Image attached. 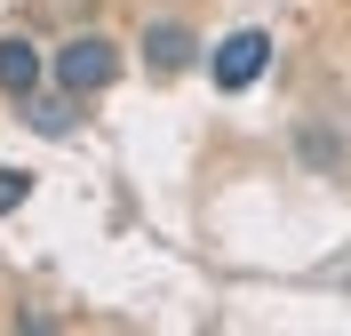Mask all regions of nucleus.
I'll return each instance as SVG.
<instances>
[{
    "label": "nucleus",
    "mask_w": 351,
    "mask_h": 336,
    "mask_svg": "<svg viewBox=\"0 0 351 336\" xmlns=\"http://www.w3.org/2000/svg\"><path fill=\"white\" fill-rule=\"evenodd\" d=\"M271 72V32L263 24H240V32H223L216 48H208V80H216L223 96H247Z\"/></svg>",
    "instance_id": "1"
},
{
    "label": "nucleus",
    "mask_w": 351,
    "mask_h": 336,
    "mask_svg": "<svg viewBox=\"0 0 351 336\" xmlns=\"http://www.w3.org/2000/svg\"><path fill=\"white\" fill-rule=\"evenodd\" d=\"M40 72H48V56H40L32 41H0V89L16 96V104L40 89Z\"/></svg>",
    "instance_id": "4"
},
{
    "label": "nucleus",
    "mask_w": 351,
    "mask_h": 336,
    "mask_svg": "<svg viewBox=\"0 0 351 336\" xmlns=\"http://www.w3.org/2000/svg\"><path fill=\"white\" fill-rule=\"evenodd\" d=\"M72 104H80L72 89H56V96L32 89V96H24V112H32V128H40V136H64V128H72Z\"/></svg>",
    "instance_id": "5"
},
{
    "label": "nucleus",
    "mask_w": 351,
    "mask_h": 336,
    "mask_svg": "<svg viewBox=\"0 0 351 336\" xmlns=\"http://www.w3.org/2000/svg\"><path fill=\"white\" fill-rule=\"evenodd\" d=\"M56 89H72V96H96V89H112L120 80V41H104V32H72L64 48H56Z\"/></svg>",
    "instance_id": "2"
},
{
    "label": "nucleus",
    "mask_w": 351,
    "mask_h": 336,
    "mask_svg": "<svg viewBox=\"0 0 351 336\" xmlns=\"http://www.w3.org/2000/svg\"><path fill=\"white\" fill-rule=\"evenodd\" d=\"M192 24H176V16H160V24H144V65H152V80H168V72H184L192 65Z\"/></svg>",
    "instance_id": "3"
},
{
    "label": "nucleus",
    "mask_w": 351,
    "mask_h": 336,
    "mask_svg": "<svg viewBox=\"0 0 351 336\" xmlns=\"http://www.w3.org/2000/svg\"><path fill=\"white\" fill-rule=\"evenodd\" d=\"M24 201H32V177L24 168H0V216H16Z\"/></svg>",
    "instance_id": "6"
}]
</instances>
